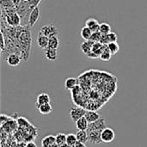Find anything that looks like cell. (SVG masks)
I'll use <instances>...</instances> for the list:
<instances>
[{
  "label": "cell",
  "instance_id": "cell-7",
  "mask_svg": "<svg viewBox=\"0 0 147 147\" xmlns=\"http://www.w3.org/2000/svg\"><path fill=\"white\" fill-rule=\"evenodd\" d=\"M40 16V10L39 7H36L34 9H33V10L30 12L29 16H28V25L32 28L37 22V21L39 20Z\"/></svg>",
  "mask_w": 147,
  "mask_h": 147
},
{
  "label": "cell",
  "instance_id": "cell-31",
  "mask_svg": "<svg viewBox=\"0 0 147 147\" xmlns=\"http://www.w3.org/2000/svg\"><path fill=\"white\" fill-rule=\"evenodd\" d=\"M101 38H102V34L100 31L99 32H93L90 40H91L93 42H100Z\"/></svg>",
  "mask_w": 147,
  "mask_h": 147
},
{
  "label": "cell",
  "instance_id": "cell-30",
  "mask_svg": "<svg viewBox=\"0 0 147 147\" xmlns=\"http://www.w3.org/2000/svg\"><path fill=\"white\" fill-rule=\"evenodd\" d=\"M107 47H109V49L110 50L113 55L116 54L120 50V46L117 42H110L107 45Z\"/></svg>",
  "mask_w": 147,
  "mask_h": 147
},
{
  "label": "cell",
  "instance_id": "cell-18",
  "mask_svg": "<svg viewBox=\"0 0 147 147\" xmlns=\"http://www.w3.org/2000/svg\"><path fill=\"white\" fill-rule=\"evenodd\" d=\"M56 143V137L54 135H47L43 138L41 141V147H49Z\"/></svg>",
  "mask_w": 147,
  "mask_h": 147
},
{
  "label": "cell",
  "instance_id": "cell-17",
  "mask_svg": "<svg viewBox=\"0 0 147 147\" xmlns=\"http://www.w3.org/2000/svg\"><path fill=\"white\" fill-rule=\"evenodd\" d=\"M78 78H68L65 82V89L67 90H72L75 87L78 86Z\"/></svg>",
  "mask_w": 147,
  "mask_h": 147
},
{
  "label": "cell",
  "instance_id": "cell-27",
  "mask_svg": "<svg viewBox=\"0 0 147 147\" xmlns=\"http://www.w3.org/2000/svg\"><path fill=\"white\" fill-rule=\"evenodd\" d=\"M55 137H56V143L59 146L66 143V137H67L66 134H65L63 133H59V134H56Z\"/></svg>",
  "mask_w": 147,
  "mask_h": 147
},
{
  "label": "cell",
  "instance_id": "cell-28",
  "mask_svg": "<svg viewBox=\"0 0 147 147\" xmlns=\"http://www.w3.org/2000/svg\"><path fill=\"white\" fill-rule=\"evenodd\" d=\"M77 136L74 134H68L66 137V144H68L70 146L73 147V146L77 143Z\"/></svg>",
  "mask_w": 147,
  "mask_h": 147
},
{
  "label": "cell",
  "instance_id": "cell-37",
  "mask_svg": "<svg viewBox=\"0 0 147 147\" xmlns=\"http://www.w3.org/2000/svg\"><path fill=\"white\" fill-rule=\"evenodd\" d=\"M26 147H37L36 144L33 141H30V142H28L27 145H26Z\"/></svg>",
  "mask_w": 147,
  "mask_h": 147
},
{
  "label": "cell",
  "instance_id": "cell-8",
  "mask_svg": "<svg viewBox=\"0 0 147 147\" xmlns=\"http://www.w3.org/2000/svg\"><path fill=\"white\" fill-rule=\"evenodd\" d=\"M106 122H105V119L101 117L99 120H97L96 121L93 122V123H90L89 125V128L87 131H102L104 128H106Z\"/></svg>",
  "mask_w": 147,
  "mask_h": 147
},
{
  "label": "cell",
  "instance_id": "cell-1",
  "mask_svg": "<svg viewBox=\"0 0 147 147\" xmlns=\"http://www.w3.org/2000/svg\"><path fill=\"white\" fill-rule=\"evenodd\" d=\"M31 29L28 24L26 26L16 27V40L23 61H28L30 57L32 44Z\"/></svg>",
  "mask_w": 147,
  "mask_h": 147
},
{
  "label": "cell",
  "instance_id": "cell-38",
  "mask_svg": "<svg viewBox=\"0 0 147 147\" xmlns=\"http://www.w3.org/2000/svg\"><path fill=\"white\" fill-rule=\"evenodd\" d=\"M12 1H13V3H15V5H16V6H17V5L22 2V0H12Z\"/></svg>",
  "mask_w": 147,
  "mask_h": 147
},
{
  "label": "cell",
  "instance_id": "cell-22",
  "mask_svg": "<svg viewBox=\"0 0 147 147\" xmlns=\"http://www.w3.org/2000/svg\"><path fill=\"white\" fill-rule=\"evenodd\" d=\"M39 112L41 114V115H50L53 111V109L52 107V105L50 103H46V104H43L41 106H40L38 109Z\"/></svg>",
  "mask_w": 147,
  "mask_h": 147
},
{
  "label": "cell",
  "instance_id": "cell-12",
  "mask_svg": "<svg viewBox=\"0 0 147 147\" xmlns=\"http://www.w3.org/2000/svg\"><path fill=\"white\" fill-rule=\"evenodd\" d=\"M37 45L39 46L40 48L45 50L48 47V43H49V38L47 37L46 35L42 34L41 33H38V35H37Z\"/></svg>",
  "mask_w": 147,
  "mask_h": 147
},
{
  "label": "cell",
  "instance_id": "cell-2",
  "mask_svg": "<svg viewBox=\"0 0 147 147\" xmlns=\"http://www.w3.org/2000/svg\"><path fill=\"white\" fill-rule=\"evenodd\" d=\"M1 19L3 20L6 22V24H8L9 26L14 27V28H16V27L20 26L21 20H22L21 16L16 12L11 13V14L6 15V16L1 15Z\"/></svg>",
  "mask_w": 147,
  "mask_h": 147
},
{
  "label": "cell",
  "instance_id": "cell-25",
  "mask_svg": "<svg viewBox=\"0 0 147 147\" xmlns=\"http://www.w3.org/2000/svg\"><path fill=\"white\" fill-rule=\"evenodd\" d=\"M59 46V39L58 35H54L49 38V43H48V47L53 48V49H58Z\"/></svg>",
  "mask_w": 147,
  "mask_h": 147
},
{
  "label": "cell",
  "instance_id": "cell-13",
  "mask_svg": "<svg viewBox=\"0 0 147 147\" xmlns=\"http://www.w3.org/2000/svg\"><path fill=\"white\" fill-rule=\"evenodd\" d=\"M85 26L90 28L92 32H99L100 31V23L95 18H89L85 22Z\"/></svg>",
  "mask_w": 147,
  "mask_h": 147
},
{
  "label": "cell",
  "instance_id": "cell-11",
  "mask_svg": "<svg viewBox=\"0 0 147 147\" xmlns=\"http://www.w3.org/2000/svg\"><path fill=\"white\" fill-rule=\"evenodd\" d=\"M44 54L45 57L47 60L49 61H56L59 59V53H58V49H53L47 47V49L44 50Z\"/></svg>",
  "mask_w": 147,
  "mask_h": 147
},
{
  "label": "cell",
  "instance_id": "cell-5",
  "mask_svg": "<svg viewBox=\"0 0 147 147\" xmlns=\"http://www.w3.org/2000/svg\"><path fill=\"white\" fill-rule=\"evenodd\" d=\"M87 110H85L84 108L81 107H73L71 108L70 109V118L72 121L76 122L77 121H78L79 119H81L82 117H84L85 115Z\"/></svg>",
  "mask_w": 147,
  "mask_h": 147
},
{
  "label": "cell",
  "instance_id": "cell-35",
  "mask_svg": "<svg viewBox=\"0 0 147 147\" xmlns=\"http://www.w3.org/2000/svg\"><path fill=\"white\" fill-rule=\"evenodd\" d=\"M86 56H87L88 58H90V59H98V58H99V57H98L95 53H93L92 51H91L90 53H88Z\"/></svg>",
  "mask_w": 147,
  "mask_h": 147
},
{
  "label": "cell",
  "instance_id": "cell-20",
  "mask_svg": "<svg viewBox=\"0 0 147 147\" xmlns=\"http://www.w3.org/2000/svg\"><path fill=\"white\" fill-rule=\"evenodd\" d=\"M107 45H103L102 43L101 42H94L93 44V47H92V52L95 53L99 58H100V55L102 54V53L103 52V50L105 49Z\"/></svg>",
  "mask_w": 147,
  "mask_h": 147
},
{
  "label": "cell",
  "instance_id": "cell-19",
  "mask_svg": "<svg viewBox=\"0 0 147 147\" xmlns=\"http://www.w3.org/2000/svg\"><path fill=\"white\" fill-rule=\"evenodd\" d=\"M93 44H94V42L91 41V40H85V41H84V42L81 44V46H80L81 50L83 51V53H84L85 55H87L88 53H90L92 51Z\"/></svg>",
  "mask_w": 147,
  "mask_h": 147
},
{
  "label": "cell",
  "instance_id": "cell-15",
  "mask_svg": "<svg viewBox=\"0 0 147 147\" xmlns=\"http://www.w3.org/2000/svg\"><path fill=\"white\" fill-rule=\"evenodd\" d=\"M84 117L87 119L89 123H93V122L96 121L97 120H99L101 118V115L94 110H87Z\"/></svg>",
  "mask_w": 147,
  "mask_h": 147
},
{
  "label": "cell",
  "instance_id": "cell-34",
  "mask_svg": "<svg viewBox=\"0 0 147 147\" xmlns=\"http://www.w3.org/2000/svg\"><path fill=\"white\" fill-rule=\"evenodd\" d=\"M28 1L29 2V3H30L32 9H34V8L38 7L39 3L41 2V0H28Z\"/></svg>",
  "mask_w": 147,
  "mask_h": 147
},
{
  "label": "cell",
  "instance_id": "cell-9",
  "mask_svg": "<svg viewBox=\"0 0 147 147\" xmlns=\"http://www.w3.org/2000/svg\"><path fill=\"white\" fill-rule=\"evenodd\" d=\"M22 60V58L20 53H10L6 58V62L9 66H17Z\"/></svg>",
  "mask_w": 147,
  "mask_h": 147
},
{
  "label": "cell",
  "instance_id": "cell-33",
  "mask_svg": "<svg viewBox=\"0 0 147 147\" xmlns=\"http://www.w3.org/2000/svg\"><path fill=\"white\" fill-rule=\"evenodd\" d=\"M100 42L102 43L103 45H108L109 43H110L109 39V35L108 34H102V38H101Z\"/></svg>",
  "mask_w": 147,
  "mask_h": 147
},
{
  "label": "cell",
  "instance_id": "cell-24",
  "mask_svg": "<svg viewBox=\"0 0 147 147\" xmlns=\"http://www.w3.org/2000/svg\"><path fill=\"white\" fill-rule=\"evenodd\" d=\"M0 6H1V10L16 8V6L15 5L12 0H0Z\"/></svg>",
  "mask_w": 147,
  "mask_h": 147
},
{
  "label": "cell",
  "instance_id": "cell-23",
  "mask_svg": "<svg viewBox=\"0 0 147 147\" xmlns=\"http://www.w3.org/2000/svg\"><path fill=\"white\" fill-rule=\"evenodd\" d=\"M93 32L91 31V29L88 27H84L82 29H81V37L84 40H90V38H91V35H92Z\"/></svg>",
  "mask_w": 147,
  "mask_h": 147
},
{
  "label": "cell",
  "instance_id": "cell-29",
  "mask_svg": "<svg viewBox=\"0 0 147 147\" xmlns=\"http://www.w3.org/2000/svg\"><path fill=\"white\" fill-rule=\"evenodd\" d=\"M100 32L102 34H109L111 32V27L109 24L106 22H102L100 24Z\"/></svg>",
  "mask_w": 147,
  "mask_h": 147
},
{
  "label": "cell",
  "instance_id": "cell-4",
  "mask_svg": "<svg viewBox=\"0 0 147 147\" xmlns=\"http://www.w3.org/2000/svg\"><path fill=\"white\" fill-rule=\"evenodd\" d=\"M39 32L41 33L42 34L46 35V36L48 37V38L59 34L58 28H57L53 24H52V23H50V24H46V25L42 26V27L40 28V31H39Z\"/></svg>",
  "mask_w": 147,
  "mask_h": 147
},
{
  "label": "cell",
  "instance_id": "cell-6",
  "mask_svg": "<svg viewBox=\"0 0 147 147\" xmlns=\"http://www.w3.org/2000/svg\"><path fill=\"white\" fill-rule=\"evenodd\" d=\"M101 137H102V141L103 143H111L114 141L115 138V134L112 128L106 127L102 130Z\"/></svg>",
  "mask_w": 147,
  "mask_h": 147
},
{
  "label": "cell",
  "instance_id": "cell-14",
  "mask_svg": "<svg viewBox=\"0 0 147 147\" xmlns=\"http://www.w3.org/2000/svg\"><path fill=\"white\" fill-rule=\"evenodd\" d=\"M46 103H50V96L47 93H40V95H38L37 99H36V103L35 106L38 109L40 106L46 104Z\"/></svg>",
  "mask_w": 147,
  "mask_h": 147
},
{
  "label": "cell",
  "instance_id": "cell-21",
  "mask_svg": "<svg viewBox=\"0 0 147 147\" xmlns=\"http://www.w3.org/2000/svg\"><path fill=\"white\" fill-rule=\"evenodd\" d=\"M77 140L79 142H82L84 144H86L89 141V134L87 131H80L78 130V133L76 134Z\"/></svg>",
  "mask_w": 147,
  "mask_h": 147
},
{
  "label": "cell",
  "instance_id": "cell-3",
  "mask_svg": "<svg viewBox=\"0 0 147 147\" xmlns=\"http://www.w3.org/2000/svg\"><path fill=\"white\" fill-rule=\"evenodd\" d=\"M32 10L33 9L28 0H22V2L16 6V13L22 19H23L28 14H30Z\"/></svg>",
  "mask_w": 147,
  "mask_h": 147
},
{
  "label": "cell",
  "instance_id": "cell-40",
  "mask_svg": "<svg viewBox=\"0 0 147 147\" xmlns=\"http://www.w3.org/2000/svg\"><path fill=\"white\" fill-rule=\"evenodd\" d=\"M49 147H59V146L57 144V143H55V144H53V145H52L51 146H49Z\"/></svg>",
  "mask_w": 147,
  "mask_h": 147
},
{
  "label": "cell",
  "instance_id": "cell-26",
  "mask_svg": "<svg viewBox=\"0 0 147 147\" xmlns=\"http://www.w3.org/2000/svg\"><path fill=\"white\" fill-rule=\"evenodd\" d=\"M112 53L110 52V50L109 49V47L106 46L105 49L103 50V52L102 53V54L100 55V59L103 61H109L110 60L111 57H112Z\"/></svg>",
  "mask_w": 147,
  "mask_h": 147
},
{
  "label": "cell",
  "instance_id": "cell-39",
  "mask_svg": "<svg viewBox=\"0 0 147 147\" xmlns=\"http://www.w3.org/2000/svg\"><path fill=\"white\" fill-rule=\"evenodd\" d=\"M59 147H71V146H69L68 144H66V143H65V144H64V145L60 146H59Z\"/></svg>",
  "mask_w": 147,
  "mask_h": 147
},
{
  "label": "cell",
  "instance_id": "cell-10",
  "mask_svg": "<svg viewBox=\"0 0 147 147\" xmlns=\"http://www.w3.org/2000/svg\"><path fill=\"white\" fill-rule=\"evenodd\" d=\"M89 134V142L93 145H98L102 143V132L101 131H87Z\"/></svg>",
  "mask_w": 147,
  "mask_h": 147
},
{
  "label": "cell",
  "instance_id": "cell-36",
  "mask_svg": "<svg viewBox=\"0 0 147 147\" xmlns=\"http://www.w3.org/2000/svg\"><path fill=\"white\" fill-rule=\"evenodd\" d=\"M73 147H86L85 146V144L82 143V142H79V141H77V143L73 146Z\"/></svg>",
  "mask_w": 147,
  "mask_h": 147
},
{
  "label": "cell",
  "instance_id": "cell-32",
  "mask_svg": "<svg viewBox=\"0 0 147 147\" xmlns=\"http://www.w3.org/2000/svg\"><path fill=\"white\" fill-rule=\"evenodd\" d=\"M109 39L110 42H116L118 40V35L115 33V32H110L109 34Z\"/></svg>",
  "mask_w": 147,
  "mask_h": 147
},
{
  "label": "cell",
  "instance_id": "cell-16",
  "mask_svg": "<svg viewBox=\"0 0 147 147\" xmlns=\"http://www.w3.org/2000/svg\"><path fill=\"white\" fill-rule=\"evenodd\" d=\"M76 127L78 130H80V131H87L88 128H89V121H87V119L84 116L82 117L81 119H79L78 121H77L76 122Z\"/></svg>",
  "mask_w": 147,
  "mask_h": 147
}]
</instances>
